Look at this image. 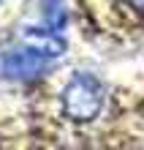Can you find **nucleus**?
I'll return each mask as SVG.
<instances>
[{"mask_svg":"<svg viewBox=\"0 0 144 150\" xmlns=\"http://www.w3.org/2000/svg\"><path fill=\"white\" fill-rule=\"evenodd\" d=\"M103 98H106V87L95 74H84L79 71L65 82L60 93V104L68 120L74 123H90L95 120L103 109Z\"/></svg>","mask_w":144,"mask_h":150,"instance_id":"obj_1","label":"nucleus"},{"mask_svg":"<svg viewBox=\"0 0 144 150\" xmlns=\"http://www.w3.org/2000/svg\"><path fill=\"white\" fill-rule=\"evenodd\" d=\"M49 68V57L38 55L35 49L30 47H22V49H14L0 60V71L11 79H35V76H44Z\"/></svg>","mask_w":144,"mask_h":150,"instance_id":"obj_2","label":"nucleus"},{"mask_svg":"<svg viewBox=\"0 0 144 150\" xmlns=\"http://www.w3.org/2000/svg\"><path fill=\"white\" fill-rule=\"evenodd\" d=\"M22 44L25 47H30L35 49L38 55L44 57H60V55H65V38L60 36V30H52V28H25L22 33Z\"/></svg>","mask_w":144,"mask_h":150,"instance_id":"obj_3","label":"nucleus"},{"mask_svg":"<svg viewBox=\"0 0 144 150\" xmlns=\"http://www.w3.org/2000/svg\"><path fill=\"white\" fill-rule=\"evenodd\" d=\"M44 19H46V28L63 30L65 28V0H44Z\"/></svg>","mask_w":144,"mask_h":150,"instance_id":"obj_4","label":"nucleus"},{"mask_svg":"<svg viewBox=\"0 0 144 150\" xmlns=\"http://www.w3.org/2000/svg\"><path fill=\"white\" fill-rule=\"evenodd\" d=\"M122 3H128L136 14H144V0H122Z\"/></svg>","mask_w":144,"mask_h":150,"instance_id":"obj_5","label":"nucleus"}]
</instances>
